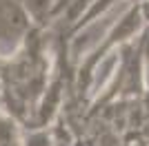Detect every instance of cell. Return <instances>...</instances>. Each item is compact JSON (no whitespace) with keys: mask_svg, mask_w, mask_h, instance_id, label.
I'll return each instance as SVG.
<instances>
[{"mask_svg":"<svg viewBox=\"0 0 149 146\" xmlns=\"http://www.w3.org/2000/svg\"><path fill=\"white\" fill-rule=\"evenodd\" d=\"M143 29H145V22H143V16H140V5H138V0H134L131 7L120 16V20L107 31V36L102 38V42L82 58L80 67H78V73H76L78 91L87 93L89 86L93 84V73H96L98 64L105 60L116 47H125L131 38H136V33H140Z\"/></svg>","mask_w":149,"mask_h":146,"instance_id":"obj_1","label":"cell"},{"mask_svg":"<svg viewBox=\"0 0 149 146\" xmlns=\"http://www.w3.org/2000/svg\"><path fill=\"white\" fill-rule=\"evenodd\" d=\"M20 7H22V11H25L31 27L42 29L45 24L54 18L56 0H20Z\"/></svg>","mask_w":149,"mask_h":146,"instance_id":"obj_2","label":"cell"},{"mask_svg":"<svg viewBox=\"0 0 149 146\" xmlns=\"http://www.w3.org/2000/svg\"><path fill=\"white\" fill-rule=\"evenodd\" d=\"M11 144H18V140H16V128H13V122L0 120V146H11Z\"/></svg>","mask_w":149,"mask_h":146,"instance_id":"obj_3","label":"cell"},{"mask_svg":"<svg viewBox=\"0 0 149 146\" xmlns=\"http://www.w3.org/2000/svg\"><path fill=\"white\" fill-rule=\"evenodd\" d=\"M18 2H20V0H18Z\"/></svg>","mask_w":149,"mask_h":146,"instance_id":"obj_4","label":"cell"}]
</instances>
